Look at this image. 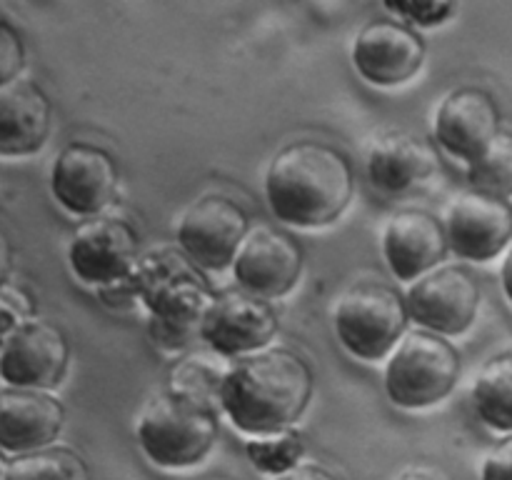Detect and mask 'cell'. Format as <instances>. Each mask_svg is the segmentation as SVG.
Returning a JSON list of instances; mask_svg holds the SVG:
<instances>
[{
	"label": "cell",
	"instance_id": "cell-9",
	"mask_svg": "<svg viewBox=\"0 0 512 480\" xmlns=\"http://www.w3.org/2000/svg\"><path fill=\"white\" fill-rule=\"evenodd\" d=\"M118 163L108 150L90 143H70L55 158L50 188L68 213L98 218L118 190Z\"/></svg>",
	"mask_w": 512,
	"mask_h": 480
},
{
	"label": "cell",
	"instance_id": "cell-14",
	"mask_svg": "<svg viewBox=\"0 0 512 480\" xmlns=\"http://www.w3.org/2000/svg\"><path fill=\"white\" fill-rule=\"evenodd\" d=\"M353 63L368 83L393 88L423 68L425 43L403 20H373L355 38Z\"/></svg>",
	"mask_w": 512,
	"mask_h": 480
},
{
	"label": "cell",
	"instance_id": "cell-15",
	"mask_svg": "<svg viewBox=\"0 0 512 480\" xmlns=\"http://www.w3.org/2000/svg\"><path fill=\"white\" fill-rule=\"evenodd\" d=\"M450 250L465 260H493L512 240V205L495 195L470 190L453 200L445 220Z\"/></svg>",
	"mask_w": 512,
	"mask_h": 480
},
{
	"label": "cell",
	"instance_id": "cell-20",
	"mask_svg": "<svg viewBox=\"0 0 512 480\" xmlns=\"http://www.w3.org/2000/svg\"><path fill=\"white\" fill-rule=\"evenodd\" d=\"M433 148L418 135L393 130L380 135L368 153V175L380 193H405L435 170Z\"/></svg>",
	"mask_w": 512,
	"mask_h": 480
},
{
	"label": "cell",
	"instance_id": "cell-33",
	"mask_svg": "<svg viewBox=\"0 0 512 480\" xmlns=\"http://www.w3.org/2000/svg\"><path fill=\"white\" fill-rule=\"evenodd\" d=\"M0 478H5V465H3V455H0Z\"/></svg>",
	"mask_w": 512,
	"mask_h": 480
},
{
	"label": "cell",
	"instance_id": "cell-30",
	"mask_svg": "<svg viewBox=\"0 0 512 480\" xmlns=\"http://www.w3.org/2000/svg\"><path fill=\"white\" fill-rule=\"evenodd\" d=\"M10 265H13V250H10L8 238L0 233V285H3L5 278H8Z\"/></svg>",
	"mask_w": 512,
	"mask_h": 480
},
{
	"label": "cell",
	"instance_id": "cell-8",
	"mask_svg": "<svg viewBox=\"0 0 512 480\" xmlns=\"http://www.w3.org/2000/svg\"><path fill=\"white\" fill-rule=\"evenodd\" d=\"M408 313L420 330L460 335L473 325L480 308V285L460 265H443L415 280L408 290Z\"/></svg>",
	"mask_w": 512,
	"mask_h": 480
},
{
	"label": "cell",
	"instance_id": "cell-12",
	"mask_svg": "<svg viewBox=\"0 0 512 480\" xmlns=\"http://www.w3.org/2000/svg\"><path fill=\"white\" fill-rule=\"evenodd\" d=\"M235 280L255 298H280L290 293L303 273V248L293 235L278 228H255L233 260Z\"/></svg>",
	"mask_w": 512,
	"mask_h": 480
},
{
	"label": "cell",
	"instance_id": "cell-7",
	"mask_svg": "<svg viewBox=\"0 0 512 480\" xmlns=\"http://www.w3.org/2000/svg\"><path fill=\"white\" fill-rule=\"evenodd\" d=\"M243 205L228 195H203L195 200L178 225L180 250L203 270L233 265L240 245L250 233Z\"/></svg>",
	"mask_w": 512,
	"mask_h": 480
},
{
	"label": "cell",
	"instance_id": "cell-23",
	"mask_svg": "<svg viewBox=\"0 0 512 480\" xmlns=\"http://www.w3.org/2000/svg\"><path fill=\"white\" fill-rule=\"evenodd\" d=\"M468 180L478 193L508 198L512 195V133L503 130L480 158L468 163Z\"/></svg>",
	"mask_w": 512,
	"mask_h": 480
},
{
	"label": "cell",
	"instance_id": "cell-10",
	"mask_svg": "<svg viewBox=\"0 0 512 480\" xmlns=\"http://www.w3.org/2000/svg\"><path fill=\"white\" fill-rule=\"evenodd\" d=\"M138 260V233L123 218L88 220L75 230L68 248L70 270L98 288L128 280Z\"/></svg>",
	"mask_w": 512,
	"mask_h": 480
},
{
	"label": "cell",
	"instance_id": "cell-6",
	"mask_svg": "<svg viewBox=\"0 0 512 480\" xmlns=\"http://www.w3.org/2000/svg\"><path fill=\"white\" fill-rule=\"evenodd\" d=\"M460 378L458 350L430 330H413L398 343L385 370V390L400 408H430L453 393Z\"/></svg>",
	"mask_w": 512,
	"mask_h": 480
},
{
	"label": "cell",
	"instance_id": "cell-17",
	"mask_svg": "<svg viewBox=\"0 0 512 480\" xmlns=\"http://www.w3.org/2000/svg\"><path fill=\"white\" fill-rule=\"evenodd\" d=\"M65 423V408L48 390H0V448L28 455L50 448Z\"/></svg>",
	"mask_w": 512,
	"mask_h": 480
},
{
	"label": "cell",
	"instance_id": "cell-2",
	"mask_svg": "<svg viewBox=\"0 0 512 480\" xmlns=\"http://www.w3.org/2000/svg\"><path fill=\"white\" fill-rule=\"evenodd\" d=\"M350 160L320 140H298L280 150L268 168L265 195L278 220L298 228L328 225L353 200Z\"/></svg>",
	"mask_w": 512,
	"mask_h": 480
},
{
	"label": "cell",
	"instance_id": "cell-31",
	"mask_svg": "<svg viewBox=\"0 0 512 480\" xmlns=\"http://www.w3.org/2000/svg\"><path fill=\"white\" fill-rule=\"evenodd\" d=\"M503 290L508 295V300L512 303V248L508 253V258L503 260Z\"/></svg>",
	"mask_w": 512,
	"mask_h": 480
},
{
	"label": "cell",
	"instance_id": "cell-1",
	"mask_svg": "<svg viewBox=\"0 0 512 480\" xmlns=\"http://www.w3.org/2000/svg\"><path fill=\"white\" fill-rule=\"evenodd\" d=\"M313 370L288 348L260 350L240 358L220 378L218 398L225 415L245 435L290 430L313 398Z\"/></svg>",
	"mask_w": 512,
	"mask_h": 480
},
{
	"label": "cell",
	"instance_id": "cell-18",
	"mask_svg": "<svg viewBox=\"0 0 512 480\" xmlns=\"http://www.w3.org/2000/svg\"><path fill=\"white\" fill-rule=\"evenodd\" d=\"M450 250L445 225L425 210H400L388 220L383 253L400 280H418L438 268Z\"/></svg>",
	"mask_w": 512,
	"mask_h": 480
},
{
	"label": "cell",
	"instance_id": "cell-19",
	"mask_svg": "<svg viewBox=\"0 0 512 480\" xmlns=\"http://www.w3.org/2000/svg\"><path fill=\"white\" fill-rule=\"evenodd\" d=\"M53 108L30 80H13L0 88V155H30L43 148Z\"/></svg>",
	"mask_w": 512,
	"mask_h": 480
},
{
	"label": "cell",
	"instance_id": "cell-3",
	"mask_svg": "<svg viewBox=\"0 0 512 480\" xmlns=\"http://www.w3.org/2000/svg\"><path fill=\"white\" fill-rule=\"evenodd\" d=\"M128 283L148 308L155 343L178 350L198 338L215 295L208 275L183 250L163 248L143 255Z\"/></svg>",
	"mask_w": 512,
	"mask_h": 480
},
{
	"label": "cell",
	"instance_id": "cell-11",
	"mask_svg": "<svg viewBox=\"0 0 512 480\" xmlns=\"http://www.w3.org/2000/svg\"><path fill=\"white\" fill-rule=\"evenodd\" d=\"M278 333V313L263 298L233 290L215 295L200 325V338L218 355L240 358L260 353Z\"/></svg>",
	"mask_w": 512,
	"mask_h": 480
},
{
	"label": "cell",
	"instance_id": "cell-5",
	"mask_svg": "<svg viewBox=\"0 0 512 480\" xmlns=\"http://www.w3.org/2000/svg\"><path fill=\"white\" fill-rule=\"evenodd\" d=\"M408 320L403 295L378 280L355 283L335 305V333L343 348L360 360H380L398 348Z\"/></svg>",
	"mask_w": 512,
	"mask_h": 480
},
{
	"label": "cell",
	"instance_id": "cell-22",
	"mask_svg": "<svg viewBox=\"0 0 512 480\" xmlns=\"http://www.w3.org/2000/svg\"><path fill=\"white\" fill-rule=\"evenodd\" d=\"M3 480H90V468L75 450L50 445L35 453L18 455L5 468Z\"/></svg>",
	"mask_w": 512,
	"mask_h": 480
},
{
	"label": "cell",
	"instance_id": "cell-24",
	"mask_svg": "<svg viewBox=\"0 0 512 480\" xmlns=\"http://www.w3.org/2000/svg\"><path fill=\"white\" fill-rule=\"evenodd\" d=\"M248 458L253 460L260 473L285 475L298 468L300 458L305 453V443L295 430H283V433L260 435V438L248 440Z\"/></svg>",
	"mask_w": 512,
	"mask_h": 480
},
{
	"label": "cell",
	"instance_id": "cell-4",
	"mask_svg": "<svg viewBox=\"0 0 512 480\" xmlns=\"http://www.w3.org/2000/svg\"><path fill=\"white\" fill-rule=\"evenodd\" d=\"M218 430V415L203 395L173 388L145 403L138 443L160 468H190L213 450Z\"/></svg>",
	"mask_w": 512,
	"mask_h": 480
},
{
	"label": "cell",
	"instance_id": "cell-26",
	"mask_svg": "<svg viewBox=\"0 0 512 480\" xmlns=\"http://www.w3.org/2000/svg\"><path fill=\"white\" fill-rule=\"evenodd\" d=\"M383 8L388 13H395L398 18H403L405 25H418V28H433V25H443L450 15L458 10L455 3H443V0H398V3H383Z\"/></svg>",
	"mask_w": 512,
	"mask_h": 480
},
{
	"label": "cell",
	"instance_id": "cell-29",
	"mask_svg": "<svg viewBox=\"0 0 512 480\" xmlns=\"http://www.w3.org/2000/svg\"><path fill=\"white\" fill-rule=\"evenodd\" d=\"M275 480H338L333 473H328L325 468H320V465H298V468H293L290 473L285 475H278Z\"/></svg>",
	"mask_w": 512,
	"mask_h": 480
},
{
	"label": "cell",
	"instance_id": "cell-32",
	"mask_svg": "<svg viewBox=\"0 0 512 480\" xmlns=\"http://www.w3.org/2000/svg\"><path fill=\"white\" fill-rule=\"evenodd\" d=\"M398 480H435L433 478V475H425V473H415V470H413V473H403V475H400V478Z\"/></svg>",
	"mask_w": 512,
	"mask_h": 480
},
{
	"label": "cell",
	"instance_id": "cell-13",
	"mask_svg": "<svg viewBox=\"0 0 512 480\" xmlns=\"http://www.w3.org/2000/svg\"><path fill=\"white\" fill-rule=\"evenodd\" d=\"M70 345L63 330L48 320H30L0 350V375L10 388L50 390L68 370Z\"/></svg>",
	"mask_w": 512,
	"mask_h": 480
},
{
	"label": "cell",
	"instance_id": "cell-25",
	"mask_svg": "<svg viewBox=\"0 0 512 480\" xmlns=\"http://www.w3.org/2000/svg\"><path fill=\"white\" fill-rule=\"evenodd\" d=\"M33 320V298L23 288L3 283L0 285V345Z\"/></svg>",
	"mask_w": 512,
	"mask_h": 480
},
{
	"label": "cell",
	"instance_id": "cell-27",
	"mask_svg": "<svg viewBox=\"0 0 512 480\" xmlns=\"http://www.w3.org/2000/svg\"><path fill=\"white\" fill-rule=\"evenodd\" d=\"M25 63V45L18 30L0 20V88L18 80V73Z\"/></svg>",
	"mask_w": 512,
	"mask_h": 480
},
{
	"label": "cell",
	"instance_id": "cell-34",
	"mask_svg": "<svg viewBox=\"0 0 512 480\" xmlns=\"http://www.w3.org/2000/svg\"><path fill=\"white\" fill-rule=\"evenodd\" d=\"M0 350H3V345H0Z\"/></svg>",
	"mask_w": 512,
	"mask_h": 480
},
{
	"label": "cell",
	"instance_id": "cell-16",
	"mask_svg": "<svg viewBox=\"0 0 512 480\" xmlns=\"http://www.w3.org/2000/svg\"><path fill=\"white\" fill-rule=\"evenodd\" d=\"M500 130V108L483 88H458L445 95L435 115L438 143L455 158L473 163L488 150Z\"/></svg>",
	"mask_w": 512,
	"mask_h": 480
},
{
	"label": "cell",
	"instance_id": "cell-21",
	"mask_svg": "<svg viewBox=\"0 0 512 480\" xmlns=\"http://www.w3.org/2000/svg\"><path fill=\"white\" fill-rule=\"evenodd\" d=\"M480 420L500 433H512V350L490 358L473 385Z\"/></svg>",
	"mask_w": 512,
	"mask_h": 480
},
{
	"label": "cell",
	"instance_id": "cell-28",
	"mask_svg": "<svg viewBox=\"0 0 512 480\" xmlns=\"http://www.w3.org/2000/svg\"><path fill=\"white\" fill-rule=\"evenodd\" d=\"M483 480H512V435L485 458Z\"/></svg>",
	"mask_w": 512,
	"mask_h": 480
}]
</instances>
